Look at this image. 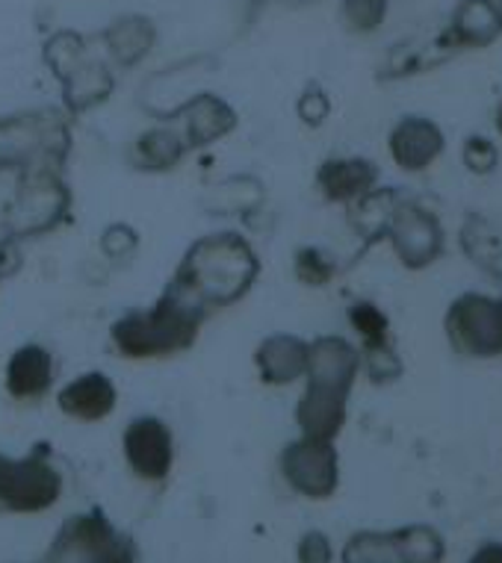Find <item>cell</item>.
I'll return each mask as SVG.
<instances>
[{
  "instance_id": "cell-15",
  "label": "cell",
  "mask_w": 502,
  "mask_h": 563,
  "mask_svg": "<svg viewBox=\"0 0 502 563\" xmlns=\"http://www.w3.org/2000/svg\"><path fill=\"white\" fill-rule=\"evenodd\" d=\"M502 36V15L496 10V0H458L452 19H449L447 45L479 51L493 45Z\"/></svg>"
},
{
  "instance_id": "cell-2",
  "label": "cell",
  "mask_w": 502,
  "mask_h": 563,
  "mask_svg": "<svg viewBox=\"0 0 502 563\" xmlns=\"http://www.w3.org/2000/svg\"><path fill=\"white\" fill-rule=\"evenodd\" d=\"M207 313L210 310L201 301L177 284H168L163 298L151 310L124 316L112 324V342L124 357H166L196 342Z\"/></svg>"
},
{
  "instance_id": "cell-3",
  "label": "cell",
  "mask_w": 502,
  "mask_h": 563,
  "mask_svg": "<svg viewBox=\"0 0 502 563\" xmlns=\"http://www.w3.org/2000/svg\"><path fill=\"white\" fill-rule=\"evenodd\" d=\"M258 257L249 245L233 233H222L196 242L172 284L201 301L207 310H214L245 296L251 280L258 277Z\"/></svg>"
},
{
  "instance_id": "cell-11",
  "label": "cell",
  "mask_w": 502,
  "mask_h": 563,
  "mask_svg": "<svg viewBox=\"0 0 502 563\" xmlns=\"http://www.w3.org/2000/svg\"><path fill=\"white\" fill-rule=\"evenodd\" d=\"M388 148H391L393 163L402 172L417 175V172H426V168H432L437 159L444 157V151H447V133L440 130V124L426 119V115H405L391 130Z\"/></svg>"
},
{
  "instance_id": "cell-13",
  "label": "cell",
  "mask_w": 502,
  "mask_h": 563,
  "mask_svg": "<svg viewBox=\"0 0 502 563\" xmlns=\"http://www.w3.org/2000/svg\"><path fill=\"white\" fill-rule=\"evenodd\" d=\"M124 457L140 478L160 481L172 470V431L154 416L133 419L124 431Z\"/></svg>"
},
{
  "instance_id": "cell-23",
  "label": "cell",
  "mask_w": 502,
  "mask_h": 563,
  "mask_svg": "<svg viewBox=\"0 0 502 563\" xmlns=\"http://www.w3.org/2000/svg\"><path fill=\"white\" fill-rule=\"evenodd\" d=\"M186 145L181 142L177 133L172 130H151L140 139L142 163L149 168H172L177 166V159L184 157Z\"/></svg>"
},
{
  "instance_id": "cell-24",
  "label": "cell",
  "mask_w": 502,
  "mask_h": 563,
  "mask_svg": "<svg viewBox=\"0 0 502 563\" xmlns=\"http://www.w3.org/2000/svg\"><path fill=\"white\" fill-rule=\"evenodd\" d=\"M388 19V0H343L346 27L354 33H372Z\"/></svg>"
},
{
  "instance_id": "cell-26",
  "label": "cell",
  "mask_w": 502,
  "mask_h": 563,
  "mask_svg": "<svg viewBox=\"0 0 502 563\" xmlns=\"http://www.w3.org/2000/svg\"><path fill=\"white\" fill-rule=\"evenodd\" d=\"M296 272L302 280H307V284H314V287H323L328 277L335 275V263L323 254V251L317 249H307L298 254L296 260Z\"/></svg>"
},
{
  "instance_id": "cell-20",
  "label": "cell",
  "mask_w": 502,
  "mask_h": 563,
  "mask_svg": "<svg viewBox=\"0 0 502 563\" xmlns=\"http://www.w3.org/2000/svg\"><path fill=\"white\" fill-rule=\"evenodd\" d=\"M189 112V142L186 145H207L214 139L225 136L233 128V112L228 103H222L214 95H205L186 107Z\"/></svg>"
},
{
  "instance_id": "cell-19",
  "label": "cell",
  "mask_w": 502,
  "mask_h": 563,
  "mask_svg": "<svg viewBox=\"0 0 502 563\" xmlns=\"http://www.w3.org/2000/svg\"><path fill=\"white\" fill-rule=\"evenodd\" d=\"M258 369L266 384H290L307 369V342L296 336H272L258 349Z\"/></svg>"
},
{
  "instance_id": "cell-1",
  "label": "cell",
  "mask_w": 502,
  "mask_h": 563,
  "mask_svg": "<svg viewBox=\"0 0 502 563\" xmlns=\"http://www.w3.org/2000/svg\"><path fill=\"white\" fill-rule=\"evenodd\" d=\"M361 372V351L343 336H319L307 345V387L296 407L302 437L331 440L343 431L349 393Z\"/></svg>"
},
{
  "instance_id": "cell-25",
  "label": "cell",
  "mask_w": 502,
  "mask_h": 563,
  "mask_svg": "<svg viewBox=\"0 0 502 563\" xmlns=\"http://www.w3.org/2000/svg\"><path fill=\"white\" fill-rule=\"evenodd\" d=\"M461 159H465V166L470 175H493L496 166H500V148L493 145L488 136H473L465 139V145H461Z\"/></svg>"
},
{
  "instance_id": "cell-31",
  "label": "cell",
  "mask_w": 502,
  "mask_h": 563,
  "mask_svg": "<svg viewBox=\"0 0 502 563\" xmlns=\"http://www.w3.org/2000/svg\"><path fill=\"white\" fill-rule=\"evenodd\" d=\"M496 10H500V15H502V0H496Z\"/></svg>"
},
{
  "instance_id": "cell-6",
  "label": "cell",
  "mask_w": 502,
  "mask_h": 563,
  "mask_svg": "<svg viewBox=\"0 0 502 563\" xmlns=\"http://www.w3.org/2000/svg\"><path fill=\"white\" fill-rule=\"evenodd\" d=\"M444 558L447 540L432 526L361 531L343 549V563H444Z\"/></svg>"
},
{
  "instance_id": "cell-5",
  "label": "cell",
  "mask_w": 502,
  "mask_h": 563,
  "mask_svg": "<svg viewBox=\"0 0 502 563\" xmlns=\"http://www.w3.org/2000/svg\"><path fill=\"white\" fill-rule=\"evenodd\" d=\"M39 563H137V545L101 510L72 517Z\"/></svg>"
},
{
  "instance_id": "cell-14",
  "label": "cell",
  "mask_w": 502,
  "mask_h": 563,
  "mask_svg": "<svg viewBox=\"0 0 502 563\" xmlns=\"http://www.w3.org/2000/svg\"><path fill=\"white\" fill-rule=\"evenodd\" d=\"M68 210L66 186L54 175H36L19 195L15 207V231L19 233H42L54 228Z\"/></svg>"
},
{
  "instance_id": "cell-17",
  "label": "cell",
  "mask_w": 502,
  "mask_h": 563,
  "mask_svg": "<svg viewBox=\"0 0 502 563\" xmlns=\"http://www.w3.org/2000/svg\"><path fill=\"white\" fill-rule=\"evenodd\" d=\"M59 407H63V413L75 416V419L95 422V419H103L116 407V387L101 372H89V375H80L77 380H72L59 393Z\"/></svg>"
},
{
  "instance_id": "cell-4",
  "label": "cell",
  "mask_w": 502,
  "mask_h": 563,
  "mask_svg": "<svg viewBox=\"0 0 502 563\" xmlns=\"http://www.w3.org/2000/svg\"><path fill=\"white\" fill-rule=\"evenodd\" d=\"M444 331L458 357L467 361H496L502 357V296L461 292L452 298Z\"/></svg>"
},
{
  "instance_id": "cell-29",
  "label": "cell",
  "mask_w": 502,
  "mask_h": 563,
  "mask_svg": "<svg viewBox=\"0 0 502 563\" xmlns=\"http://www.w3.org/2000/svg\"><path fill=\"white\" fill-rule=\"evenodd\" d=\"M467 563H502V543H484L479 545Z\"/></svg>"
},
{
  "instance_id": "cell-9",
  "label": "cell",
  "mask_w": 502,
  "mask_h": 563,
  "mask_svg": "<svg viewBox=\"0 0 502 563\" xmlns=\"http://www.w3.org/2000/svg\"><path fill=\"white\" fill-rule=\"evenodd\" d=\"M281 470L290 487L307 499H328L340 484V461L331 440L302 437L298 443H290L281 454Z\"/></svg>"
},
{
  "instance_id": "cell-12",
  "label": "cell",
  "mask_w": 502,
  "mask_h": 563,
  "mask_svg": "<svg viewBox=\"0 0 502 563\" xmlns=\"http://www.w3.org/2000/svg\"><path fill=\"white\" fill-rule=\"evenodd\" d=\"M68 133L59 121L51 119H10L0 121V168H10L19 159H33L39 154L51 157L54 148L66 151Z\"/></svg>"
},
{
  "instance_id": "cell-30",
  "label": "cell",
  "mask_w": 502,
  "mask_h": 563,
  "mask_svg": "<svg viewBox=\"0 0 502 563\" xmlns=\"http://www.w3.org/2000/svg\"><path fill=\"white\" fill-rule=\"evenodd\" d=\"M493 128H496V133L502 136V101L496 103V112H493Z\"/></svg>"
},
{
  "instance_id": "cell-28",
  "label": "cell",
  "mask_w": 502,
  "mask_h": 563,
  "mask_svg": "<svg viewBox=\"0 0 502 563\" xmlns=\"http://www.w3.org/2000/svg\"><path fill=\"white\" fill-rule=\"evenodd\" d=\"M302 119L307 121V124H319V121H326L328 115V101H326V95L323 92H307L305 98H302Z\"/></svg>"
},
{
  "instance_id": "cell-27",
  "label": "cell",
  "mask_w": 502,
  "mask_h": 563,
  "mask_svg": "<svg viewBox=\"0 0 502 563\" xmlns=\"http://www.w3.org/2000/svg\"><path fill=\"white\" fill-rule=\"evenodd\" d=\"M298 563H331V543L323 531H307L298 543Z\"/></svg>"
},
{
  "instance_id": "cell-16",
  "label": "cell",
  "mask_w": 502,
  "mask_h": 563,
  "mask_svg": "<svg viewBox=\"0 0 502 563\" xmlns=\"http://www.w3.org/2000/svg\"><path fill=\"white\" fill-rule=\"evenodd\" d=\"M317 184L328 201H361L363 195L375 192L379 166L370 159H328L317 175Z\"/></svg>"
},
{
  "instance_id": "cell-10",
  "label": "cell",
  "mask_w": 502,
  "mask_h": 563,
  "mask_svg": "<svg viewBox=\"0 0 502 563\" xmlns=\"http://www.w3.org/2000/svg\"><path fill=\"white\" fill-rule=\"evenodd\" d=\"M47 63H54L56 75L66 84L68 107L75 112L103 101L112 89L110 75L103 71V65L84 63V47L77 36H59L54 45H47Z\"/></svg>"
},
{
  "instance_id": "cell-8",
  "label": "cell",
  "mask_w": 502,
  "mask_h": 563,
  "mask_svg": "<svg viewBox=\"0 0 502 563\" xmlns=\"http://www.w3.org/2000/svg\"><path fill=\"white\" fill-rule=\"evenodd\" d=\"M384 233L391 240L396 257L411 272L435 266L444 257V224L432 210L419 203H396L391 210V219L384 224Z\"/></svg>"
},
{
  "instance_id": "cell-22",
  "label": "cell",
  "mask_w": 502,
  "mask_h": 563,
  "mask_svg": "<svg viewBox=\"0 0 502 563\" xmlns=\"http://www.w3.org/2000/svg\"><path fill=\"white\" fill-rule=\"evenodd\" d=\"M349 322L354 324V331L361 333L363 351L391 349V322H388V316H384L375 305H370V301H358V305L349 310Z\"/></svg>"
},
{
  "instance_id": "cell-21",
  "label": "cell",
  "mask_w": 502,
  "mask_h": 563,
  "mask_svg": "<svg viewBox=\"0 0 502 563\" xmlns=\"http://www.w3.org/2000/svg\"><path fill=\"white\" fill-rule=\"evenodd\" d=\"M151 42H154V30H151L149 21H142V19L116 21V24L107 30V45H110V54L116 56L121 65H131L137 63L140 56L149 54Z\"/></svg>"
},
{
  "instance_id": "cell-18",
  "label": "cell",
  "mask_w": 502,
  "mask_h": 563,
  "mask_svg": "<svg viewBox=\"0 0 502 563\" xmlns=\"http://www.w3.org/2000/svg\"><path fill=\"white\" fill-rule=\"evenodd\" d=\"M54 380V361L45 349L24 345L12 354L7 366V389L15 398H39L45 396Z\"/></svg>"
},
{
  "instance_id": "cell-7",
  "label": "cell",
  "mask_w": 502,
  "mask_h": 563,
  "mask_svg": "<svg viewBox=\"0 0 502 563\" xmlns=\"http://www.w3.org/2000/svg\"><path fill=\"white\" fill-rule=\"evenodd\" d=\"M63 493V478L47 461L45 445L30 457H3L0 454V510L36 514L51 508Z\"/></svg>"
}]
</instances>
